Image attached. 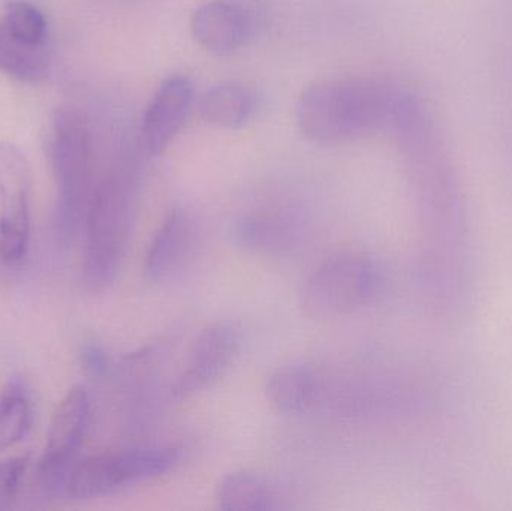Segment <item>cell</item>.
I'll list each match as a JSON object with an SVG mask.
<instances>
[{"mask_svg":"<svg viewBox=\"0 0 512 511\" xmlns=\"http://www.w3.org/2000/svg\"><path fill=\"white\" fill-rule=\"evenodd\" d=\"M240 345L242 338L234 324L222 321L207 327L198 336L185 368L171 387L173 396L189 398L215 383L239 356Z\"/></svg>","mask_w":512,"mask_h":511,"instance_id":"obj_8","label":"cell"},{"mask_svg":"<svg viewBox=\"0 0 512 511\" xmlns=\"http://www.w3.org/2000/svg\"><path fill=\"white\" fill-rule=\"evenodd\" d=\"M48 156L66 224L75 225L86 218L95 167L92 132L83 114L74 108L56 111L48 137Z\"/></svg>","mask_w":512,"mask_h":511,"instance_id":"obj_3","label":"cell"},{"mask_svg":"<svg viewBox=\"0 0 512 511\" xmlns=\"http://www.w3.org/2000/svg\"><path fill=\"white\" fill-rule=\"evenodd\" d=\"M32 173L24 153L0 143V282L11 279L26 257L30 237Z\"/></svg>","mask_w":512,"mask_h":511,"instance_id":"obj_6","label":"cell"},{"mask_svg":"<svg viewBox=\"0 0 512 511\" xmlns=\"http://www.w3.org/2000/svg\"><path fill=\"white\" fill-rule=\"evenodd\" d=\"M198 230L194 216L182 207H174L156 231L147 249V278L165 282L182 272L197 248Z\"/></svg>","mask_w":512,"mask_h":511,"instance_id":"obj_11","label":"cell"},{"mask_svg":"<svg viewBox=\"0 0 512 511\" xmlns=\"http://www.w3.org/2000/svg\"><path fill=\"white\" fill-rule=\"evenodd\" d=\"M216 501L227 511H264L274 507L273 491L267 482L246 471L222 477L216 488Z\"/></svg>","mask_w":512,"mask_h":511,"instance_id":"obj_16","label":"cell"},{"mask_svg":"<svg viewBox=\"0 0 512 511\" xmlns=\"http://www.w3.org/2000/svg\"><path fill=\"white\" fill-rule=\"evenodd\" d=\"M45 45L32 47L15 38L5 24L0 23V71L23 83H39L48 74Z\"/></svg>","mask_w":512,"mask_h":511,"instance_id":"obj_15","label":"cell"},{"mask_svg":"<svg viewBox=\"0 0 512 511\" xmlns=\"http://www.w3.org/2000/svg\"><path fill=\"white\" fill-rule=\"evenodd\" d=\"M90 422L89 393L74 386L59 402L48 429L47 444L39 464L42 479L51 486H62L71 470Z\"/></svg>","mask_w":512,"mask_h":511,"instance_id":"obj_7","label":"cell"},{"mask_svg":"<svg viewBox=\"0 0 512 511\" xmlns=\"http://www.w3.org/2000/svg\"><path fill=\"white\" fill-rule=\"evenodd\" d=\"M234 237L252 251L283 254L297 245L300 230L294 222L279 215H254L237 222Z\"/></svg>","mask_w":512,"mask_h":511,"instance_id":"obj_14","label":"cell"},{"mask_svg":"<svg viewBox=\"0 0 512 511\" xmlns=\"http://www.w3.org/2000/svg\"><path fill=\"white\" fill-rule=\"evenodd\" d=\"M32 426V405L18 387L9 386L0 396V453L24 440Z\"/></svg>","mask_w":512,"mask_h":511,"instance_id":"obj_17","label":"cell"},{"mask_svg":"<svg viewBox=\"0 0 512 511\" xmlns=\"http://www.w3.org/2000/svg\"><path fill=\"white\" fill-rule=\"evenodd\" d=\"M194 99V83L185 75H170L159 84L141 122V146L147 155H161L173 143L188 120Z\"/></svg>","mask_w":512,"mask_h":511,"instance_id":"obj_9","label":"cell"},{"mask_svg":"<svg viewBox=\"0 0 512 511\" xmlns=\"http://www.w3.org/2000/svg\"><path fill=\"white\" fill-rule=\"evenodd\" d=\"M173 447L92 456L69 470L63 489L74 500H96L167 474L179 462Z\"/></svg>","mask_w":512,"mask_h":511,"instance_id":"obj_4","label":"cell"},{"mask_svg":"<svg viewBox=\"0 0 512 511\" xmlns=\"http://www.w3.org/2000/svg\"><path fill=\"white\" fill-rule=\"evenodd\" d=\"M256 107V93L240 81H224L210 87L198 105L204 122L218 129L242 128L254 117Z\"/></svg>","mask_w":512,"mask_h":511,"instance_id":"obj_12","label":"cell"},{"mask_svg":"<svg viewBox=\"0 0 512 511\" xmlns=\"http://www.w3.org/2000/svg\"><path fill=\"white\" fill-rule=\"evenodd\" d=\"M192 36L209 53L230 56L251 38V12L231 0H210L191 17Z\"/></svg>","mask_w":512,"mask_h":511,"instance_id":"obj_10","label":"cell"},{"mask_svg":"<svg viewBox=\"0 0 512 511\" xmlns=\"http://www.w3.org/2000/svg\"><path fill=\"white\" fill-rule=\"evenodd\" d=\"M29 464L27 456L0 461V509L17 495Z\"/></svg>","mask_w":512,"mask_h":511,"instance_id":"obj_19","label":"cell"},{"mask_svg":"<svg viewBox=\"0 0 512 511\" xmlns=\"http://www.w3.org/2000/svg\"><path fill=\"white\" fill-rule=\"evenodd\" d=\"M381 285L369 258L342 254L322 263L304 282L301 308L315 320H333L369 303Z\"/></svg>","mask_w":512,"mask_h":511,"instance_id":"obj_5","label":"cell"},{"mask_svg":"<svg viewBox=\"0 0 512 511\" xmlns=\"http://www.w3.org/2000/svg\"><path fill=\"white\" fill-rule=\"evenodd\" d=\"M265 392L268 401L280 413L303 414L318 399L319 380L307 366H283L270 375Z\"/></svg>","mask_w":512,"mask_h":511,"instance_id":"obj_13","label":"cell"},{"mask_svg":"<svg viewBox=\"0 0 512 511\" xmlns=\"http://www.w3.org/2000/svg\"><path fill=\"white\" fill-rule=\"evenodd\" d=\"M3 24L6 29L32 47H42L47 39V21L44 14L35 5L23 0L9 2L5 8Z\"/></svg>","mask_w":512,"mask_h":511,"instance_id":"obj_18","label":"cell"},{"mask_svg":"<svg viewBox=\"0 0 512 511\" xmlns=\"http://www.w3.org/2000/svg\"><path fill=\"white\" fill-rule=\"evenodd\" d=\"M397 98L387 86L369 78H325L301 92L295 117L304 137L313 143H351L388 125Z\"/></svg>","mask_w":512,"mask_h":511,"instance_id":"obj_1","label":"cell"},{"mask_svg":"<svg viewBox=\"0 0 512 511\" xmlns=\"http://www.w3.org/2000/svg\"><path fill=\"white\" fill-rule=\"evenodd\" d=\"M138 203V176L116 168L93 188L86 218V273L93 285L114 281L131 240Z\"/></svg>","mask_w":512,"mask_h":511,"instance_id":"obj_2","label":"cell"}]
</instances>
